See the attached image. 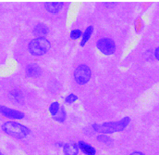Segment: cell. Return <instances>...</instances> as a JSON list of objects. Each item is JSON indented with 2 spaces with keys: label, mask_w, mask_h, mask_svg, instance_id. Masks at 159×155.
Masks as SVG:
<instances>
[{
  "label": "cell",
  "mask_w": 159,
  "mask_h": 155,
  "mask_svg": "<svg viewBox=\"0 0 159 155\" xmlns=\"http://www.w3.org/2000/svg\"><path fill=\"white\" fill-rule=\"evenodd\" d=\"M130 122L129 117H124L123 119L119 120L118 122H109V123H104L101 124H93V129L100 134H113L117 132H121L126 129V127L129 125Z\"/></svg>",
  "instance_id": "6da1fadb"
},
{
  "label": "cell",
  "mask_w": 159,
  "mask_h": 155,
  "mask_svg": "<svg viewBox=\"0 0 159 155\" xmlns=\"http://www.w3.org/2000/svg\"><path fill=\"white\" fill-rule=\"evenodd\" d=\"M2 130L9 137L17 138V139L25 138L31 133V130L27 126L20 123L13 122V121L6 122L5 124H3Z\"/></svg>",
  "instance_id": "7a4b0ae2"
},
{
  "label": "cell",
  "mask_w": 159,
  "mask_h": 155,
  "mask_svg": "<svg viewBox=\"0 0 159 155\" xmlns=\"http://www.w3.org/2000/svg\"><path fill=\"white\" fill-rule=\"evenodd\" d=\"M51 47L50 42L45 37H36L33 39L28 46L29 51L34 56L44 55Z\"/></svg>",
  "instance_id": "3957f363"
},
{
  "label": "cell",
  "mask_w": 159,
  "mask_h": 155,
  "mask_svg": "<svg viewBox=\"0 0 159 155\" xmlns=\"http://www.w3.org/2000/svg\"><path fill=\"white\" fill-rule=\"evenodd\" d=\"M91 75H92L91 69L84 64L78 66L74 71L75 81L79 85H85L86 83H88L91 78Z\"/></svg>",
  "instance_id": "277c9868"
},
{
  "label": "cell",
  "mask_w": 159,
  "mask_h": 155,
  "mask_svg": "<svg viewBox=\"0 0 159 155\" xmlns=\"http://www.w3.org/2000/svg\"><path fill=\"white\" fill-rule=\"evenodd\" d=\"M96 46L100 52L105 55H112L116 51V44L111 38L104 37L97 41Z\"/></svg>",
  "instance_id": "5b68a950"
},
{
  "label": "cell",
  "mask_w": 159,
  "mask_h": 155,
  "mask_svg": "<svg viewBox=\"0 0 159 155\" xmlns=\"http://www.w3.org/2000/svg\"><path fill=\"white\" fill-rule=\"evenodd\" d=\"M0 114L2 116L8 118V119H12V120H21L25 117V114L22 112L8 108L4 105H0Z\"/></svg>",
  "instance_id": "8992f818"
},
{
  "label": "cell",
  "mask_w": 159,
  "mask_h": 155,
  "mask_svg": "<svg viewBox=\"0 0 159 155\" xmlns=\"http://www.w3.org/2000/svg\"><path fill=\"white\" fill-rule=\"evenodd\" d=\"M42 74V69L39 65L35 63L29 64L26 67V75L27 76L30 78H37L39 77Z\"/></svg>",
  "instance_id": "52a82bcc"
},
{
  "label": "cell",
  "mask_w": 159,
  "mask_h": 155,
  "mask_svg": "<svg viewBox=\"0 0 159 155\" xmlns=\"http://www.w3.org/2000/svg\"><path fill=\"white\" fill-rule=\"evenodd\" d=\"M77 146L79 148V150L85 155H95L96 154V150L94 147H93L92 145L86 143L85 141L80 140L77 143Z\"/></svg>",
  "instance_id": "ba28073f"
},
{
  "label": "cell",
  "mask_w": 159,
  "mask_h": 155,
  "mask_svg": "<svg viewBox=\"0 0 159 155\" xmlns=\"http://www.w3.org/2000/svg\"><path fill=\"white\" fill-rule=\"evenodd\" d=\"M63 153L65 155H78L79 154V148L76 143L69 142L63 145Z\"/></svg>",
  "instance_id": "9c48e42d"
},
{
  "label": "cell",
  "mask_w": 159,
  "mask_h": 155,
  "mask_svg": "<svg viewBox=\"0 0 159 155\" xmlns=\"http://www.w3.org/2000/svg\"><path fill=\"white\" fill-rule=\"evenodd\" d=\"M63 6H64V4L62 2H46L44 4V7H45L46 10L51 12V13L59 12L62 9Z\"/></svg>",
  "instance_id": "30bf717a"
},
{
  "label": "cell",
  "mask_w": 159,
  "mask_h": 155,
  "mask_svg": "<svg viewBox=\"0 0 159 155\" xmlns=\"http://www.w3.org/2000/svg\"><path fill=\"white\" fill-rule=\"evenodd\" d=\"M49 32L48 27L44 23H38L34 28V35L37 37H44Z\"/></svg>",
  "instance_id": "8fae6325"
},
{
  "label": "cell",
  "mask_w": 159,
  "mask_h": 155,
  "mask_svg": "<svg viewBox=\"0 0 159 155\" xmlns=\"http://www.w3.org/2000/svg\"><path fill=\"white\" fill-rule=\"evenodd\" d=\"M8 97L10 99L11 101L13 102H16V103H19V102H21L23 100V96H22V93L18 90V89H14V90H11L8 94Z\"/></svg>",
  "instance_id": "7c38bea8"
},
{
  "label": "cell",
  "mask_w": 159,
  "mask_h": 155,
  "mask_svg": "<svg viewBox=\"0 0 159 155\" xmlns=\"http://www.w3.org/2000/svg\"><path fill=\"white\" fill-rule=\"evenodd\" d=\"M93 32V26H89V27H87V28L85 29L84 33H83L82 36H81V41H80V46H83L89 41V39L91 37Z\"/></svg>",
  "instance_id": "4fadbf2b"
},
{
  "label": "cell",
  "mask_w": 159,
  "mask_h": 155,
  "mask_svg": "<svg viewBox=\"0 0 159 155\" xmlns=\"http://www.w3.org/2000/svg\"><path fill=\"white\" fill-rule=\"evenodd\" d=\"M66 117H67V114H66V111L63 107H60V110L59 112L53 117V119L57 122H59V123H63L65 122L66 120Z\"/></svg>",
  "instance_id": "5bb4252c"
},
{
  "label": "cell",
  "mask_w": 159,
  "mask_h": 155,
  "mask_svg": "<svg viewBox=\"0 0 159 155\" xmlns=\"http://www.w3.org/2000/svg\"><path fill=\"white\" fill-rule=\"evenodd\" d=\"M96 139H97V141H99L101 143H104L106 145H111L113 143V139L110 137H108V136H107L105 134L98 135L97 138H96Z\"/></svg>",
  "instance_id": "9a60e30c"
},
{
  "label": "cell",
  "mask_w": 159,
  "mask_h": 155,
  "mask_svg": "<svg viewBox=\"0 0 159 155\" xmlns=\"http://www.w3.org/2000/svg\"><path fill=\"white\" fill-rule=\"evenodd\" d=\"M60 110V105L57 101H54L50 104L49 106V113L52 115V117H54Z\"/></svg>",
  "instance_id": "2e32d148"
},
{
  "label": "cell",
  "mask_w": 159,
  "mask_h": 155,
  "mask_svg": "<svg viewBox=\"0 0 159 155\" xmlns=\"http://www.w3.org/2000/svg\"><path fill=\"white\" fill-rule=\"evenodd\" d=\"M81 36H82V33H81V31H80V29H74V30H72V31L70 32V38L72 39V40H77V39H79Z\"/></svg>",
  "instance_id": "e0dca14e"
},
{
  "label": "cell",
  "mask_w": 159,
  "mask_h": 155,
  "mask_svg": "<svg viewBox=\"0 0 159 155\" xmlns=\"http://www.w3.org/2000/svg\"><path fill=\"white\" fill-rule=\"evenodd\" d=\"M77 100H78V97L75 94H70L69 96H67L65 98V102L68 104H72Z\"/></svg>",
  "instance_id": "ac0fdd59"
},
{
  "label": "cell",
  "mask_w": 159,
  "mask_h": 155,
  "mask_svg": "<svg viewBox=\"0 0 159 155\" xmlns=\"http://www.w3.org/2000/svg\"><path fill=\"white\" fill-rule=\"evenodd\" d=\"M155 57L157 58V60L159 61V46L156 49V51H155Z\"/></svg>",
  "instance_id": "d6986e66"
},
{
  "label": "cell",
  "mask_w": 159,
  "mask_h": 155,
  "mask_svg": "<svg viewBox=\"0 0 159 155\" xmlns=\"http://www.w3.org/2000/svg\"><path fill=\"white\" fill-rule=\"evenodd\" d=\"M129 155H145L144 153H141V152H133V153H131Z\"/></svg>",
  "instance_id": "ffe728a7"
},
{
  "label": "cell",
  "mask_w": 159,
  "mask_h": 155,
  "mask_svg": "<svg viewBox=\"0 0 159 155\" xmlns=\"http://www.w3.org/2000/svg\"><path fill=\"white\" fill-rule=\"evenodd\" d=\"M0 155H2V153H0Z\"/></svg>",
  "instance_id": "44dd1931"
}]
</instances>
